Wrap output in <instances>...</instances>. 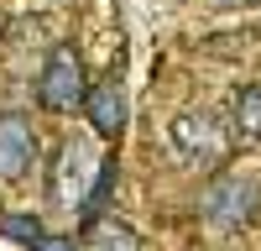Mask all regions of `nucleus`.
<instances>
[{
	"label": "nucleus",
	"mask_w": 261,
	"mask_h": 251,
	"mask_svg": "<svg viewBox=\"0 0 261 251\" xmlns=\"http://www.w3.org/2000/svg\"><path fill=\"white\" fill-rule=\"evenodd\" d=\"M256 199H261L256 178H246V173H220V178H209V188H204L199 209H204L209 230L230 236V230H241V225L256 215Z\"/></svg>",
	"instance_id": "nucleus-1"
},
{
	"label": "nucleus",
	"mask_w": 261,
	"mask_h": 251,
	"mask_svg": "<svg viewBox=\"0 0 261 251\" xmlns=\"http://www.w3.org/2000/svg\"><path fill=\"white\" fill-rule=\"evenodd\" d=\"M167 136L178 146V157L199 162V167L220 162L230 152V126H220V115H209V110H178L172 126H167Z\"/></svg>",
	"instance_id": "nucleus-2"
},
{
	"label": "nucleus",
	"mask_w": 261,
	"mask_h": 251,
	"mask_svg": "<svg viewBox=\"0 0 261 251\" xmlns=\"http://www.w3.org/2000/svg\"><path fill=\"white\" fill-rule=\"evenodd\" d=\"M89 94V73H84V58L73 47H53V58L42 63V79H37V99L47 110H73Z\"/></svg>",
	"instance_id": "nucleus-3"
},
{
	"label": "nucleus",
	"mask_w": 261,
	"mask_h": 251,
	"mask_svg": "<svg viewBox=\"0 0 261 251\" xmlns=\"http://www.w3.org/2000/svg\"><path fill=\"white\" fill-rule=\"evenodd\" d=\"M37 131H32V120L21 115V110H6L0 115V178L6 183H21L37 167Z\"/></svg>",
	"instance_id": "nucleus-4"
},
{
	"label": "nucleus",
	"mask_w": 261,
	"mask_h": 251,
	"mask_svg": "<svg viewBox=\"0 0 261 251\" xmlns=\"http://www.w3.org/2000/svg\"><path fill=\"white\" fill-rule=\"evenodd\" d=\"M84 115H89L94 136H120L125 131V89L115 73H105L99 84H89V94H84Z\"/></svg>",
	"instance_id": "nucleus-5"
},
{
	"label": "nucleus",
	"mask_w": 261,
	"mask_h": 251,
	"mask_svg": "<svg viewBox=\"0 0 261 251\" xmlns=\"http://www.w3.org/2000/svg\"><path fill=\"white\" fill-rule=\"evenodd\" d=\"M79 251H141V236L115 215H89V225L79 236Z\"/></svg>",
	"instance_id": "nucleus-6"
},
{
	"label": "nucleus",
	"mask_w": 261,
	"mask_h": 251,
	"mask_svg": "<svg viewBox=\"0 0 261 251\" xmlns=\"http://www.w3.org/2000/svg\"><path fill=\"white\" fill-rule=\"evenodd\" d=\"M84 178H89V152L73 141V146H63V157H58L53 194H58V199H84Z\"/></svg>",
	"instance_id": "nucleus-7"
},
{
	"label": "nucleus",
	"mask_w": 261,
	"mask_h": 251,
	"mask_svg": "<svg viewBox=\"0 0 261 251\" xmlns=\"http://www.w3.org/2000/svg\"><path fill=\"white\" fill-rule=\"evenodd\" d=\"M230 136H241V141H261V84H246V89L235 94Z\"/></svg>",
	"instance_id": "nucleus-8"
},
{
	"label": "nucleus",
	"mask_w": 261,
	"mask_h": 251,
	"mask_svg": "<svg viewBox=\"0 0 261 251\" xmlns=\"http://www.w3.org/2000/svg\"><path fill=\"white\" fill-rule=\"evenodd\" d=\"M115 178H120V162H115V157H105V162H99V178H94V188L84 194V215H105V194L115 188Z\"/></svg>",
	"instance_id": "nucleus-9"
},
{
	"label": "nucleus",
	"mask_w": 261,
	"mask_h": 251,
	"mask_svg": "<svg viewBox=\"0 0 261 251\" xmlns=\"http://www.w3.org/2000/svg\"><path fill=\"white\" fill-rule=\"evenodd\" d=\"M0 230H6V236H16V241H27V246H37V241H42L37 215H11V220H0Z\"/></svg>",
	"instance_id": "nucleus-10"
},
{
	"label": "nucleus",
	"mask_w": 261,
	"mask_h": 251,
	"mask_svg": "<svg viewBox=\"0 0 261 251\" xmlns=\"http://www.w3.org/2000/svg\"><path fill=\"white\" fill-rule=\"evenodd\" d=\"M32 251H79V241H73V236H42Z\"/></svg>",
	"instance_id": "nucleus-11"
},
{
	"label": "nucleus",
	"mask_w": 261,
	"mask_h": 251,
	"mask_svg": "<svg viewBox=\"0 0 261 251\" xmlns=\"http://www.w3.org/2000/svg\"><path fill=\"white\" fill-rule=\"evenodd\" d=\"M209 6H220V11H241V6H256V0H209Z\"/></svg>",
	"instance_id": "nucleus-12"
}]
</instances>
